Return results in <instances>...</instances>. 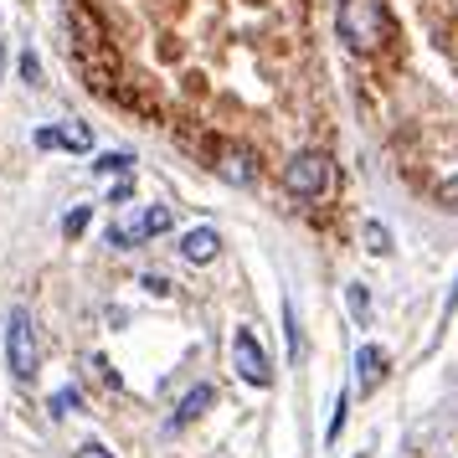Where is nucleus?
<instances>
[{
    "label": "nucleus",
    "instance_id": "nucleus-16",
    "mask_svg": "<svg viewBox=\"0 0 458 458\" xmlns=\"http://www.w3.org/2000/svg\"><path fill=\"white\" fill-rule=\"evenodd\" d=\"M83 407V396H78V386H63V392H52V412L67 417V412H78Z\"/></svg>",
    "mask_w": 458,
    "mask_h": 458
},
{
    "label": "nucleus",
    "instance_id": "nucleus-5",
    "mask_svg": "<svg viewBox=\"0 0 458 458\" xmlns=\"http://www.w3.org/2000/svg\"><path fill=\"white\" fill-rule=\"evenodd\" d=\"M232 366H237V376L248 381V386H273V360L263 355V345H258V335L248 330V325H237V335H232Z\"/></svg>",
    "mask_w": 458,
    "mask_h": 458
},
{
    "label": "nucleus",
    "instance_id": "nucleus-21",
    "mask_svg": "<svg viewBox=\"0 0 458 458\" xmlns=\"http://www.w3.org/2000/svg\"><path fill=\"white\" fill-rule=\"evenodd\" d=\"M448 310H458V284H454V293H448Z\"/></svg>",
    "mask_w": 458,
    "mask_h": 458
},
{
    "label": "nucleus",
    "instance_id": "nucleus-7",
    "mask_svg": "<svg viewBox=\"0 0 458 458\" xmlns=\"http://www.w3.org/2000/svg\"><path fill=\"white\" fill-rule=\"evenodd\" d=\"M222 252V232L216 227H191L186 237H181V258L186 263H211Z\"/></svg>",
    "mask_w": 458,
    "mask_h": 458
},
{
    "label": "nucleus",
    "instance_id": "nucleus-15",
    "mask_svg": "<svg viewBox=\"0 0 458 458\" xmlns=\"http://www.w3.org/2000/svg\"><path fill=\"white\" fill-rule=\"evenodd\" d=\"M88 222H93V207H72V211L63 216V232H67V237H83Z\"/></svg>",
    "mask_w": 458,
    "mask_h": 458
},
{
    "label": "nucleus",
    "instance_id": "nucleus-6",
    "mask_svg": "<svg viewBox=\"0 0 458 458\" xmlns=\"http://www.w3.org/2000/svg\"><path fill=\"white\" fill-rule=\"evenodd\" d=\"M37 149H72V155H88V149H93V129H88V124L37 129Z\"/></svg>",
    "mask_w": 458,
    "mask_h": 458
},
{
    "label": "nucleus",
    "instance_id": "nucleus-2",
    "mask_svg": "<svg viewBox=\"0 0 458 458\" xmlns=\"http://www.w3.org/2000/svg\"><path fill=\"white\" fill-rule=\"evenodd\" d=\"M170 207H140V211H124V216H114L108 222V248H140L149 237H160L170 232Z\"/></svg>",
    "mask_w": 458,
    "mask_h": 458
},
{
    "label": "nucleus",
    "instance_id": "nucleus-10",
    "mask_svg": "<svg viewBox=\"0 0 458 458\" xmlns=\"http://www.w3.org/2000/svg\"><path fill=\"white\" fill-rule=\"evenodd\" d=\"M284 330H289V360L299 366V360H304V330H299V310H293V299H284Z\"/></svg>",
    "mask_w": 458,
    "mask_h": 458
},
{
    "label": "nucleus",
    "instance_id": "nucleus-9",
    "mask_svg": "<svg viewBox=\"0 0 458 458\" xmlns=\"http://www.w3.org/2000/svg\"><path fill=\"white\" fill-rule=\"evenodd\" d=\"M211 402H216V392H211V386H196V392H191L186 402H181V412H175V428H186V422H196V417L207 412Z\"/></svg>",
    "mask_w": 458,
    "mask_h": 458
},
{
    "label": "nucleus",
    "instance_id": "nucleus-20",
    "mask_svg": "<svg viewBox=\"0 0 458 458\" xmlns=\"http://www.w3.org/2000/svg\"><path fill=\"white\" fill-rule=\"evenodd\" d=\"M72 458H114V454H108L104 443H83V448H78Z\"/></svg>",
    "mask_w": 458,
    "mask_h": 458
},
{
    "label": "nucleus",
    "instance_id": "nucleus-19",
    "mask_svg": "<svg viewBox=\"0 0 458 458\" xmlns=\"http://www.w3.org/2000/svg\"><path fill=\"white\" fill-rule=\"evenodd\" d=\"M437 201H448V207H458V175H448V181L437 186Z\"/></svg>",
    "mask_w": 458,
    "mask_h": 458
},
{
    "label": "nucleus",
    "instance_id": "nucleus-18",
    "mask_svg": "<svg viewBox=\"0 0 458 458\" xmlns=\"http://www.w3.org/2000/svg\"><path fill=\"white\" fill-rule=\"evenodd\" d=\"M21 78H26V83H31V88L42 83V63H37L31 52H26V57H21Z\"/></svg>",
    "mask_w": 458,
    "mask_h": 458
},
{
    "label": "nucleus",
    "instance_id": "nucleus-13",
    "mask_svg": "<svg viewBox=\"0 0 458 458\" xmlns=\"http://www.w3.org/2000/svg\"><path fill=\"white\" fill-rule=\"evenodd\" d=\"M345 310H351L355 319H366V314H371V289H366V284H351V289H345Z\"/></svg>",
    "mask_w": 458,
    "mask_h": 458
},
{
    "label": "nucleus",
    "instance_id": "nucleus-1",
    "mask_svg": "<svg viewBox=\"0 0 458 458\" xmlns=\"http://www.w3.org/2000/svg\"><path fill=\"white\" fill-rule=\"evenodd\" d=\"M340 42L355 47V52H381L386 37H392V21H386V5L381 0H340Z\"/></svg>",
    "mask_w": 458,
    "mask_h": 458
},
{
    "label": "nucleus",
    "instance_id": "nucleus-11",
    "mask_svg": "<svg viewBox=\"0 0 458 458\" xmlns=\"http://www.w3.org/2000/svg\"><path fill=\"white\" fill-rule=\"evenodd\" d=\"M222 160H227V165H222V170H227V181H242V186L252 181V155H248V149H227Z\"/></svg>",
    "mask_w": 458,
    "mask_h": 458
},
{
    "label": "nucleus",
    "instance_id": "nucleus-8",
    "mask_svg": "<svg viewBox=\"0 0 458 458\" xmlns=\"http://www.w3.org/2000/svg\"><path fill=\"white\" fill-rule=\"evenodd\" d=\"M355 376H360V392H371L376 381L386 376V351L381 345H360L355 351Z\"/></svg>",
    "mask_w": 458,
    "mask_h": 458
},
{
    "label": "nucleus",
    "instance_id": "nucleus-4",
    "mask_svg": "<svg viewBox=\"0 0 458 458\" xmlns=\"http://www.w3.org/2000/svg\"><path fill=\"white\" fill-rule=\"evenodd\" d=\"M5 360H11L16 381L37 376V319H31V310H11V319H5Z\"/></svg>",
    "mask_w": 458,
    "mask_h": 458
},
{
    "label": "nucleus",
    "instance_id": "nucleus-17",
    "mask_svg": "<svg viewBox=\"0 0 458 458\" xmlns=\"http://www.w3.org/2000/svg\"><path fill=\"white\" fill-rule=\"evenodd\" d=\"M345 407H351V396L340 392V396H335V417H330V433H325V437H330V443H335V437H340V428H345Z\"/></svg>",
    "mask_w": 458,
    "mask_h": 458
},
{
    "label": "nucleus",
    "instance_id": "nucleus-3",
    "mask_svg": "<svg viewBox=\"0 0 458 458\" xmlns=\"http://www.w3.org/2000/svg\"><path fill=\"white\" fill-rule=\"evenodd\" d=\"M284 191H289L293 201H319V196L330 191V160H325L319 149L293 155L289 165H284Z\"/></svg>",
    "mask_w": 458,
    "mask_h": 458
},
{
    "label": "nucleus",
    "instance_id": "nucleus-14",
    "mask_svg": "<svg viewBox=\"0 0 458 458\" xmlns=\"http://www.w3.org/2000/svg\"><path fill=\"white\" fill-rule=\"evenodd\" d=\"M129 165H134V155L129 149H119V155H98V175H129Z\"/></svg>",
    "mask_w": 458,
    "mask_h": 458
},
{
    "label": "nucleus",
    "instance_id": "nucleus-12",
    "mask_svg": "<svg viewBox=\"0 0 458 458\" xmlns=\"http://www.w3.org/2000/svg\"><path fill=\"white\" fill-rule=\"evenodd\" d=\"M366 252H376V258H386V252H392V232L381 227V222H366Z\"/></svg>",
    "mask_w": 458,
    "mask_h": 458
}]
</instances>
